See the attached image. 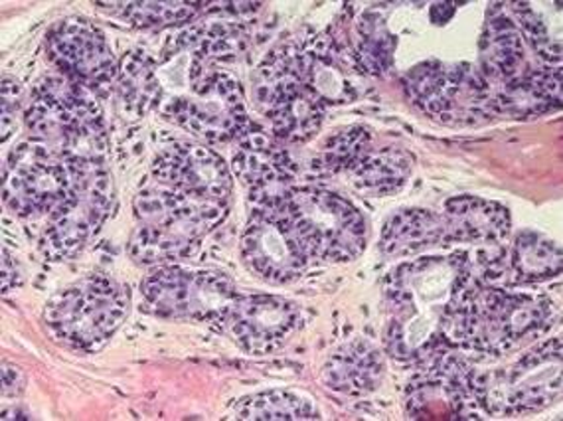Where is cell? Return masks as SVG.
<instances>
[{
    "label": "cell",
    "mask_w": 563,
    "mask_h": 421,
    "mask_svg": "<svg viewBox=\"0 0 563 421\" xmlns=\"http://www.w3.org/2000/svg\"><path fill=\"white\" fill-rule=\"evenodd\" d=\"M322 383L340 396L362 398L376 392L386 376V361L378 346L368 339L354 336L327 358Z\"/></svg>",
    "instance_id": "22"
},
{
    "label": "cell",
    "mask_w": 563,
    "mask_h": 421,
    "mask_svg": "<svg viewBox=\"0 0 563 421\" xmlns=\"http://www.w3.org/2000/svg\"><path fill=\"white\" fill-rule=\"evenodd\" d=\"M441 215L448 225L449 245L500 247L506 245L512 232V218L508 208L486 198L471 195L449 198Z\"/></svg>",
    "instance_id": "21"
},
{
    "label": "cell",
    "mask_w": 563,
    "mask_h": 421,
    "mask_svg": "<svg viewBox=\"0 0 563 421\" xmlns=\"http://www.w3.org/2000/svg\"><path fill=\"white\" fill-rule=\"evenodd\" d=\"M413 167L416 158L404 148L368 147L346 175L362 195L389 197L408 185Z\"/></svg>",
    "instance_id": "25"
},
{
    "label": "cell",
    "mask_w": 563,
    "mask_h": 421,
    "mask_svg": "<svg viewBox=\"0 0 563 421\" xmlns=\"http://www.w3.org/2000/svg\"><path fill=\"white\" fill-rule=\"evenodd\" d=\"M285 212L312 262L346 264L368 244V225L349 198L319 185H297L285 198Z\"/></svg>",
    "instance_id": "8"
},
{
    "label": "cell",
    "mask_w": 563,
    "mask_h": 421,
    "mask_svg": "<svg viewBox=\"0 0 563 421\" xmlns=\"http://www.w3.org/2000/svg\"><path fill=\"white\" fill-rule=\"evenodd\" d=\"M210 2H96L99 10L125 20L135 29H163L192 22Z\"/></svg>",
    "instance_id": "28"
},
{
    "label": "cell",
    "mask_w": 563,
    "mask_h": 421,
    "mask_svg": "<svg viewBox=\"0 0 563 421\" xmlns=\"http://www.w3.org/2000/svg\"><path fill=\"white\" fill-rule=\"evenodd\" d=\"M230 420L297 421L321 420V412L311 398L289 390L252 394L232 403Z\"/></svg>",
    "instance_id": "27"
},
{
    "label": "cell",
    "mask_w": 563,
    "mask_h": 421,
    "mask_svg": "<svg viewBox=\"0 0 563 421\" xmlns=\"http://www.w3.org/2000/svg\"><path fill=\"white\" fill-rule=\"evenodd\" d=\"M368 147H372V133L368 129L362 125L340 129L332 137L327 139L317 157L312 158V175L324 178L349 173Z\"/></svg>",
    "instance_id": "29"
},
{
    "label": "cell",
    "mask_w": 563,
    "mask_h": 421,
    "mask_svg": "<svg viewBox=\"0 0 563 421\" xmlns=\"http://www.w3.org/2000/svg\"><path fill=\"white\" fill-rule=\"evenodd\" d=\"M2 293H10L12 289H16L22 284V269L16 264V259H12L9 250H2Z\"/></svg>",
    "instance_id": "34"
},
{
    "label": "cell",
    "mask_w": 563,
    "mask_h": 421,
    "mask_svg": "<svg viewBox=\"0 0 563 421\" xmlns=\"http://www.w3.org/2000/svg\"><path fill=\"white\" fill-rule=\"evenodd\" d=\"M526 71L528 64L522 32L505 4H490L481 36V74L493 88L498 89L522 78Z\"/></svg>",
    "instance_id": "20"
},
{
    "label": "cell",
    "mask_w": 563,
    "mask_h": 421,
    "mask_svg": "<svg viewBox=\"0 0 563 421\" xmlns=\"http://www.w3.org/2000/svg\"><path fill=\"white\" fill-rule=\"evenodd\" d=\"M475 373L465 356L449 344L419 361L406 388L411 420H485Z\"/></svg>",
    "instance_id": "12"
},
{
    "label": "cell",
    "mask_w": 563,
    "mask_h": 421,
    "mask_svg": "<svg viewBox=\"0 0 563 421\" xmlns=\"http://www.w3.org/2000/svg\"><path fill=\"white\" fill-rule=\"evenodd\" d=\"M151 177L188 197L232 204V168L206 143L176 141L161 148L151 163Z\"/></svg>",
    "instance_id": "18"
},
{
    "label": "cell",
    "mask_w": 563,
    "mask_h": 421,
    "mask_svg": "<svg viewBox=\"0 0 563 421\" xmlns=\"http://www.w3.org/2000/svg\"><path fill=\"white\" fill-rule=\"evenodd\" d=\"M518 29L522 32V38L534 49L538 59L550 66V68H560L562 64V44L560 40L552 38L550 30L545 26L544 20L536 12L528 2H512L510 10Z\"/></svg>",
    "instance_id": "31"
},
{
    "label": "cell",
    "mask_w": 563,
    "mask_h": 421,
    "mask_svg": "<svg viewBox=\"0 0 563 421\" xmlns=\"http://www.w3.org/2000/svg\"><path fill=\"white\" fill-rule=\"evenodd\" d=\"M115 91L117 109L125 121H139L161 108L165 86L156 59L146 49H129L119 59Z\"/></svg>",
    "instance_id": "23"
},
{
    "label": "cell",
    "mask_w": 563,
    "mask_h": 421,
    "mask_svg": "<svg viewBox=\"0 0 563 421\" xmlns=\"http://www.w3.org/2000/svg\"><path fill=\"white\" fill-rule=\"evenodd\" d=\"M129 307L125 285L109 275L91 274L52 295L42 319L59 343L93 353L125 323Z\"/></svg>",
    "instance_id": "7"
},
{
    "label": "cell",
    "mask_w": 563,
    "mask_h": 421,
    "mask_svg": "<svg viewBox=\"0 0 563 421\" xmlns=\"http://www.w3.org/2000/svg\"><path fill=\"white\" fill-rule=\"evenodd\" d=\"M22 101H24L22 86L16 79L4 76L2 88H0V133H2V143H7L10 135H12V131L16 129Z\"/></svg>",
    "instance_id": "32"
},
{
    "label": "cell",
    "mask_w": 563,
    "mask_h": 421,
    "mask_svg": "<svg viewBox=\"0 0 563 421\" xmlns=\"http://www.w3.org/2000/svg\"><path fill=\"white\" fill-rule=\"evenodd\" d=\"M24 384H26V378L19 366H14V364L2 366V398H9V396L14 398L24 392Z\"/></svg>",
    "instance_id": "33"
},
{
    "label": "cell",
    "mask_w": 563,
    "mask_h": 421,
    "mask_svg": "<svg viewBox=\"0 0 563 421\" xmlns=\"http://www.w3.org/2000/svg\"><path fill=\"white\" fill-rule=\"evenodd\" d=\"M435 245H449L448 225L441 212L428 208H401L382 225L379 252L386 257H411Z\"/></svg>",
    "instance_id": "24"
},
{
    "label": "cell",
    "mask_w": 563,
    "mask_h": 421,
    "mask_svg": "<svg viewBox=\"0 0 563 421\" xmlns=\"http://www.w3.org/2000/svg\"><path fill=\"white\" fill-rule=\"evenodd\" d=\"M98 158L68 155L38 139L10 151L2 170V202L24 222L42 224L76 195L89 165Z\"/></svg>",
    "instance_id": "6"
},
{
    "label": "cell",
    "mask_w": 563,
    "mask_h": 421,
    "mask_svg": "<svg viewBox=\"0 0 563 421\" xmlns=\"http://www.w3.org/2000/svg\"><path fill=\"white\" fill-rule=\"evenodd\" d=\"M262 7L263 2H210L205 19L188 24L170 40L168 54H186L214 64L240 56L252 38L247 16Z\"/></svg>",
    "instance_id": "19"
},
{
    "label": "cell",
    "mask_w": 563,
    "mask_h": 421,
    "mask_svg": "<svg viewBox=\"0 0 563 421\" xmlns=\"http://www.w3.org/2000/svg\"><path fill=\"white\" fill-rule=\"evenodd\" d=\"M396 38L379 20H369V12L358 22V44L352 52L356 68L369 76H382L391 68Z\"/></svg>",
    "instance_id": "30"
},
{
    "label": "cell",
    "mask_w": 563,
    "mask_h": 421,
    "mask_svg": "<svg viewBox=\"0 0 563 421\" xmlns=\"http://www.w3.org/2000/svg\"><path fill=\"white\" fill-rule=\"evenodd\" d=\"M481 279L466 252L426 254L394 267L384 284L386 353L399 363H419L445 343L456 304Z\"/></svg>",
    "instance_id": "1"
},
{
    "label": "cell",
    "mask_w": 563,
    "mask_h": 421,
    "mask_svg": "<svg viewBox=\"0 0 563 421\" xmlns=\"http://www.w3.org/2000/svg\"><path fill=\"white\" fill-rule=\"evenodd\" d=\"M96 91L66 76H46L34 84L24 108L30 137L68 155L108 158V125Z\"/></svg>",
    "instance_id": "5"
},
{
    "label": "cell",
    "mask_w": 563,
    "mask_h": 421,
    "mask_svg": "<svg viewBox=\"0 0 563 421\" xmlns=\"http://www.w3.org/2000/svg\"><path fill=\"white\" fill-rule=\"evenodd\" d=\"M133 212L129 254L139 265L158 267L192 257L228 218L230 204L188 197L153 180L136 192Z\"/></svg>",
    "instance_id": "3"
},
{
    "label": "cell",
    "mask_w": 563,
    "mask_h": 421,
    "mask_svg": "<svg viewBox=\"0 0 563 421\" xmlns=\"http://www.w3.org/2000/svg\"><path fill=\"white\" fill-rule=\"evenodd\" d=\"M141 295L146 311L156 317L222 324L240 293L232 277L222 272L168 264L146 274Z\"/></svg>",
    "instance_id": "11"
},
{
    "label": "cell",
    "mask_w": 563,
    "mask_h": 421,
    "mask_svg": "<svg viewBox=\"0 0 563 421\" xmlns=\"http://www.w3.org/2000/svg\"><path fill=\"white\" fill-rule=\"evenodd\" d=\"M302 309L279 295H238L222 326L243 353L252 356L282 351L301 331Z\"/></svg>",
    "instance_id": "17"
},
{
    "label": "cell",
    "mask_w": 563,
    "mask_h": 421,
    "mask_svg": "<svg viewBox=\"0 0 563 421\" xmlns=\"http://www.w3.org/2000/svg\"><path fill=\"white\" fill-rule=\"evenodd\" d=\"M230 168L247 192L250 210L285 202L301 175L289 148L263 129H252L235 141Z\"/></svg>",
    "instance_id": "16"
},
{
    "label": "cell",
    "mask_w": 563,
    "mask_h": 421,
    "mask_svg": "<svg viewBox=\"0 0 563 421\" xmlns=\"http://www.w3.org/2000/svg\"><path fill=\"white\" fill-rule=\"evenodd\" d=\"M185 89L165 96L158 111L208 145H224L253 129L240 79L214 62L186 56Z\"/></svg>",
    "instance_id": "4"
},
{
    "label": "cell",
    "mask_w": 563,
    "mask_h": 421,
    "mask_svg": "<svg viewBox=\"0 0 563 421\" xmlns=\"http://www.w3.org/2000/svg\"><path fill=\"white\" fill-rule=\"evenodd\" d=\"M113 200L115 185L108 158H98L89 165L68 204L38 224L40 254L48 262L76 257L108 222Z\"/></svg>",
    "instance_id": "13"
},
{
    "label": "cell",
    "mask_w": 563,
    "mask_h": 421,
    "mask_svg": "<svg viewBox=\"0 0 563 421\" xmlns=\"http://www.w3.org/2000/svg\"><path fill=\"white\" fill-rule=\"evenodd\" d=\"M242 257L252 274L273 285L299 279L312 262L292 230L285 202L250 210L242 234Z\"/></svg>",
    "instance_id": "14"
},
{
    "label": "cell",
    "mask_w": 563,
    "mask_h": 421,
    "mask_svg": "<svg viewBox=\"0 0 563 421\" xmlns=\"http://www.w3.org/2000/svg\"><path fill=\"white\" fill-rule=\"evenodd\" d=\"M508 269L516 284H542L562 274V247L536 230H522L506 247Z\"/></svg>",
    "instance_id": "26"
},
{
    "label": "cell",
    "mask_w": 563,
    "mask_h": 421,
    "mask_svg": "<svg viewBox=\"0 0 563 421\" xmlns=\"http://www.w3.org/2000/svg\"><path fill=\"white\" fill-rule=\"evenodd\" d=\"M476 396L486 416H532L562 396V339H545L515 363L475 373Z\"/></svg>",
    "instance_id": "9"
},
{
    "label": "cell",
    "mask_w": 563,
    "mask_h": 421,
    "mask_svg": "<svg viewBox=\"0 0 563 421\" xmlns=\"http://www.w3.org/2000/svg\"><path fill=\"white\" fill-rule=\"evenodd\" d=\"M558 319L560 304L548 293L478 281L451 314L445 343L459 353L498 358L536 343Z\"/></svg>",
    "instance_id": "2"
},
{
    "label": "cell",
    "mask_w": 563,
    "mask_h": 421,
    "mask_svg": "<svg viewBox=\"0 0 563 421\" xmlns=\"http://www.w3.org/2000/svg\"><path fill=\"white\" fill-rule=\"evenodd\" d=\"M404 86L411 103L443 125H478L500 115L495 88L468 64L429 59L409 69Z\"/></svg>",
    "instance_id": "10"
},
{
    "label": "cell",
    "mask_w": 563,
    "mask_h": 421,
    "mask_svg": "<svg viewBox=\"0 0 563 421\" xmlns=\"http://www.w3.org/2000/svg\"><path fill=\"white\" fill-rule=\"evenodd\" d=\"M46 56L59 76L84 84L99 98L115 88L119 62L103 30L79 16L59 20L46 34Z\"/></svg>",
    "instance_id": "15"
}]
</instances>
